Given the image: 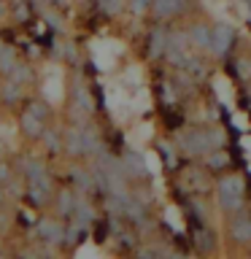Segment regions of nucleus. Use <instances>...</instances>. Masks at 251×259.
I'll return each mask as SVG.
<instances>
[{
	"label": "nucleus",
	"instance_id": "f257e3e1",
	"mask_svg": "<svg viewBox=\"0 0 251 259\" xmlns=\"http://www.w3.org/2000/svg\"><path fill=\"white\" fill-rule=\"evenodd\" d=\"M222 146H224V135L216 127H192L176 138V149L186 154V157H205L208 151L222 149Z\"/></svg>",
	"mask_w": 251,
	"mask_h": 259
},
{
	"label": "nucleus",
	"instance_id": "f03ea898",
	"mask_svg": "<svg viewBox=\"0 0 251 259\" xmlns=\"http://www.w3.org/2000/svg\"><path fill=\"white\" fill-rule=\"evenodd\" d=\"M216 189V202L224 213H235V210L243 208V200H246V181L238 173H227L214 184Z\"/></svg>",
	"mask_w": 251,
	"mask_h": 259
},
{
	"label": "nucleus",
	"instance_id": "7ed1b4c3",
	"mask_svg": "<svg viewBox=\"0 0 251 259\" xmlns=\"http://www.w3.org/2000/svg\"><path fill=\"white\" fill-rule=\"evenodd\" d=\"M227 238L238 246H251V210H235L227 222Z\"/></svg>",
	"mask_w": 251,
	"mask_h": 259
},
{
	"label": "nucleus",
	"instance_id": "20e7f679",
	"mask_svg": "<svg viewBox=\"0 0 251 259\" xmlns=\"http://www.w3.org/2000/svg\"><path fill=\"white\" fill-rule=\"evenodd\" d=\"M232 46H235V30H232V24L216 22L214 24V32H211V54H214L216 60H222V57L230 54Z\"/></svg>",
	"mask_w": 251,
	"mask_h": 259
},
{
	"label": "nucleus",
	"instance_id": "39448f33",
	"mask_svg": "<svg viewBox=\"0 0 251 259\" xmlns=\"http://www.w3.org/2000/svg\"><path fill=\"white\" fill-rule=\"evenodd\" d=\"M178 189L189 192V194H200V192H208L211 189V181H208V173L205 170H184L178 173Z\"/></svg>",
	"mask_w": 251,
	"mask_h": 259
},
{
	"label": "nucleus",
	"instance_id": "423d86ee",
	"mask_svg": "<svg viewBox=\"0 0 251 259\" xmlns=\"http://www.w3.org/2000/svg\"><path fill=\"white\" fill-rule=\"evenodd\" d=\"M211 32H214V24L205 22H194L189 30H186V38H189V46L194 52H211Z\"/></svg>",
	"mask_w": 251,
	"mask_h": 259
},
{
	"label": "nucleus",
	"instance_id": "0eeeda50",
	"mask_svg": "<svg viewBox=\"0 0 251 259\" xmlns=\"http://www.w3.org/2000/svg\"><path fill=\"white\" fill-rule=\"evenodd\" d=\"M189 6V0H151V14L157 19H173Z\"/></svg>",
	"mask_w": 251,
	"mask_h": 259
},
{
	"label": "nucleus",
	"instance_id": "6e6552de",
	"mask_svg": "<svg viewBox=\"0 0 251 259\" xmlns=\"http://www.w3.org/2000/svg\"><path fill=\"white\" fill-rule=\"evenodd\" d=\"M149 54L151 57H162V54H168V35H165V30H154L151 32V38H149Z\"/></svg>",
	"mask_w": 251,
	"mask_h": 259
},
{
	"label": "nucleus",
	"instance_id": "1a4fd4ad",
	"mask_svg": "<svg viewBox=\"0 0 251 259\" xmlns=\"http://www.w3.org/2000/svg\"><path fill=\"white\" fill-rule=\"evenodd\" d=\"M97 6H100L108 16H113V14H119L121 8H124V0H97Z\"/></svg>",
	"mask_w": 251,
	"mask_h": 259
},
{
	"label": "nucleus",
	"instance_id": "9d476101",
	"mask_svg": "<svg viewBox=\"0 0 251 259\" xmlns=\"http://www.w3.org/2000/svg\"><path fill=\"white\" fill-rule=\"evenodd\" d=\"M130 8L135 14H143V11H151V0H130Z\"/></svg>",
	"mask_w": 251,
	"mask_h": 259
},
{
	"label": "nucleus",
	"instance_id": "9b49d317",
	"mask_svg": "<svg viewBox=\"0 0 251 259\" xmlns=\"http://www.w3.org/2000/svg\"><path fill=\"white\" fill-rule=\"evenodd\" d=\"M248 103H251V87H248Z\"/></svg>",
	"mask_w": 251,
	"mask_h": 259
}]
</instances>
